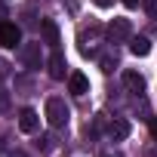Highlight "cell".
Returning a JSON list of instances; mask_svg holds the SVG:
<instances>
[{
    "label": "cell",
    "instance_id": "obj_1",
    "mask_svg": "<svg viewBox=\"0 0 157 157\" xmlns=\"http://www.w3.org/2000/svg\"><path fill=\"white\" fill-rule=\"evenodd\" d=\"M68 117H71V108L65 105V99H49L46 102V123L49 126H65L68 123Z\"/></svg>",
    "mask_w": 157,
    "mask_h": 157
},
{
    "label": "cell",
    "instance_id": "obj_2",
    "mask_svg": "<svg viewBox=\"0 0 157 157\" xmlns=\"http://www.w3.org/2000/svg\"><path fill=\"white\" fill-rule=\"evenodd\" d=\"M19 43H22V28L16 22H0V46L16 49Z\"/></svg>",
    "mask_w": 157,
    "mask_h": 157
},
{
    "label": "cell",
    "instance_id": "obj_3",
    "mask_svg": "<svg viewBox=\"0 0 157 157\" xmlns=\"http://www.w3.org/2000/svg\"><path fill=\"white\" fill-rule=\"evenodd\" d=\"M108 37H111L114 43L129 40V37H132V25H129V19H114V22L108 25Z\"/></svg>",
    "mask_w": 157,
    "mask_h": 157
},
{
    "label": "cell",
    "instance_id": "obj_4",
    "mask_svg": "<svg viewBox=\"0 0 157 157\" xmlns=\"http://www.w3.org/2000/svg\"><path fill=\"white\" fill-rule=\"evenodd\" d=\"M37 126H40L37 111H34V108H22V114H19V129L31 136V132H37Z\"/></svg>",
    "mask_w": 157,
    "mask_h": 157
},
{
    "label": "cell",
    "instance_id": "obj_5",
    "mask_svg": "<svg viewBox=\"0 0 157 157\" xmlns=\"http://www.w3.org/2000/svg\"><path fill=\"white\" fill-rule=\"evenodd\" d=\"M68 90H71V96H86V93H90V80H86V74H80V71L68 74Z\"/></svg>",
    "mask_w": 157,
    "mask_h": 157
},
{
    "label": "cell",
    "instance_id": "obj_6",
    "mask_svg": "<svg viewBox=\"0 0 157 157\" xmlns=\"http://www.w3.org/2000/svg\"><path fill=\"white\" fill-rule=\"evenodd\" d=\"M49 77H52V80H65V56H62V49H52V56H49Z\"/></svg>",
    "mask_w": 157,
    "mask_h": 157
},
{
    "label": "cell",
    "instance_id": "obj_7",
    "mask_svg": "<svg viewBox=\"0 0 157 157\" xmlns=\"http://www.w3.org/2000/svg\"><path fill=\"white\" fill-rule=\"evenodd\" d=\"M40 31H43V43H49L52 49H59V43H62V37H59V25H56L52 19H43Z\"/></svg>",
    "mask_w": 157,
    "mask_h": 157
},
{
    "label": "cell",
    "instance_id": "obj_8",
    "mask_svg": "<svg viewBox=\"0 0 157 157\" xmlns=\"http://www.w3.org/2000/svg\"><path fill=\"white\" fill-rule=\"evenodd\" d=\"M108 136H111L114 142H123V139L129 136V120H123V117L111 120V126H108Z\"/></svg>",
    "mask_w": 157,
    "mask_h": 157
},
{
    "label": "cell",
    "instance_id": "obj_9",
    "mask_svg": "<svg viewBox=\"0 0 157 157\" xmlns=\"http://www.w3.org/2000/svg\"><path fill=\"white\" fill-rule=\"evenodd\" d=\"M22 62H25L28 68H40V43L25 46V49H22Z\"/></svg>",
    "mask_w": 157,
    "mask_h": 157
},
{
    "label": "cell",
    "instance_id": "obj_10",
    "mask_svg": "<svg viewBox=\"0 0 157 157\" xmlns=\"http://www.w3.org/2000/svg\"><path fill=\"white\" fill-rule=\"evenodd\" d=\"M129 52L139 56V59H145V56L151 52V40H148V37H132V40H129Z\"/></svg>",
    "mask_w": 157,
    "mask_h": 157
},
{
    "label": "cell",
    "instance_id": "obj_11",
    "mask_svg": "<svg viewBox=\"0 0 157 157\" xmlns=\"http://www.w3.org/2000/svg\"><path fill=\"white\" fill-rule=\"evenodd\" d=\"M123 83H126L132 93H142V90H145V80H142V74H136V71H123Z\"/></svg>",
    "mask_w": 157,
    "mask_h": 157
},
{
    "label": "cell",
    "instance_id": "obj_12",
    "mask_svg": "<svg viewBox=\"0 0 157 157\" xmlns=\"http://www.w3.org/2000/svg\"><path fill=\"white\" fill-rule=\"evenodd\" d=\"M142 6H145V13L151 19H157V0H142Z\"/></svg>",
    "mask_w": 157,
    "mask_h": 157
},
{
    "label": "cell",
    "instance_id": "obj_13",
    "mask_svg": "<svg viewBox=\"0 0 157 157\" xmlns=\"http://www.w3.org/2000/svg\"><path fill=\"white\" fill-rule=\"evenodd\" d=\"M114 65H117V56H105L102 59V71H114Z\"/></svg>",
    "mask_w": 157,
    "mask_h": 157
},
{
    "label": "cell",
    "instance_id": "obj_14",
    "mask_svg": "<svg viewBox=\"0 0 157 157\" xmlns=\"http://www.w3.org/2000/svg\"><path fill=\"white\" fill-rule=\"evenodd\" d=\"M6 105H10V93L0 90V111H6Z\"/></svg>",
    "mask_w": 157,
    "mask_h": 157
},
{
    "label": "cell",
    "instance_id": "obj_15",
    "mask_svg": "<svg viewBox=\"0 0 157 157\" xmlns=\"http://www.w3.org/2000/svg\"><path fill=\"white\" fill-rule=\"evenodd\" d=\"M93 3H96V6H102V10H108V6L114 3V0H93Z\"/></svg>",
    "mask_w": 157,
    "mask_h": 157
},
{
    "label": "cell",
    "instance_id": "obj_16",
    "mask_svg": "<svg viewBox=\"0 0 157 157\" xmlns=\"http://www.w3.org/2000/svg\"><path fill=\"white\" fill-rule=\"evenodd\" d=\"M139 3H142V0H123V6H126V10H136Z\"/></svg>",
    "mask_w": 157,
    "mask_h": 157
},
{
    "label": "cell",
    "instance_id": "obj_17",
    "mask_svg": "<svg viewBox=\"0 0 157 157\" xmlns=\"http://www.w3.org/2000/svg\"><path fill=\"white\" fill-rule=\"evenodd\" d=\"M151 136L157 139V117H151Z\"/></svg>",
    "mask_w": 157,
    "mask_h": 157
},
{
    "label": "cell",
    "instance_id": "obj_18",
    "mask_svg": "<svg viewBox=\"0 0 157 157\" xmlns=\"http://www.w3.org/2000/svg\"><path fill=\"white\" fill-rule=\"evenodd\" d=\"M108 157H123V154H108Z\"/></svg>",
    "mask_w": 157,
    "mask_h": 157
}]
</instances>
